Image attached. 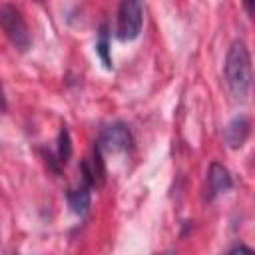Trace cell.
I'll return each instance as SVG.
<instances>
[{
    "instance_id": "obj_1",
    "label": "cell",
    "mask_w": 255,
    "mask_h": 255,
    "mask_svg": "<svg viewBox=\"0 0 255 255\" xmlns=\"http://www.w3.org/2000/svg\"><path fill=\"white\" fill-rule=\"evenodd\" d=\"M223 78H225V86L229 94L233 96V100L243 102L249 94L251 78H253L251 52L243 40L231 42L227 56H225V64H223Z\"/></svg>"
},
{
    "instance_id": "obj_2",
    "label": "cell",
    "mask_w": 255,
    "mask_h": 255,
    "mask_svg": "<svg viewBox=\"0 0 255 255\" xmlns=\"http://www.w3.org/2000/svg\"><path fill=\"white\" fill-rule=\"evenodd\" d=\"M0 28L8 42L18 52H28L32 46V36L28 30V24L22 16V12L14 4H2L0 6Z\"/></svg>"
},
{
    "instance_id": "obj_3",
    "label": "cell",
    "mask_w": 255,
    "mask_h": 255,
    "mask_svg": "<svg viewBox=\"0 0 255 255\" xmlns=\"http://www.w3.org/2000/svg\"><path fill=\"white\" fill-rule=\"evenodd\" d=\"M143 26V0H122L118 8L116 36L122 42H131Z\"/></svg>"
},
{
    "instance_id": "obj_4",
    "label": "cell",
    "mask_w": 255,
    "mask_h": 255,
    "mask_svg": "<svg viewBox=\"0 0 255 255\" xmlns=\"http://www.w3.org/2000/svg\"><path fill=\"white\" fill-rule=\"evenodd\" d=\"M96 143L102 151L118 153V151H126L131 147L133 135H131V129L126 122H114L100 131V137Z\"/></svg>"
},
{
    "instance_id": "obj_5",
    "label": "cell",
    "mask_w": 255,
    "mask_h": 255,
    "mask_svg": "<svg viewBox=\"0 0 255 255\" xmlns=\"http://www.w3.org/2000/svg\"><path fill=\"white\" fill-rule=\"evenodd\" d=\"M233 187V179H231V173L229 169L219 163V161H213L207 169V187H205V199L207 201H213L217 195L229 191Z\"/></svg>"
},
{
    "instance_id": "obj_6",
    "label": "cell",
    "mask_w": 255,
    "mask_h": 255,
    "mask_svg": "<svg viewBox=\"0 0 255 255\" xmlns=\"http://www.w3.org/2000/svg\"><path fill=\"white\" fill-rule=\"evenodd\" d=\"M251 133V120L247 116H235L223 129V139L231 149L243 147Z\"/></svg>"
},
{
    "instance_id": "obj_7",
    "label": "cell",
    "mask_w": 255,
    "mask_h": 255,
    "mask_svg": "<svg viewBox=\"0 0 255 255\" xmlns=\"http://www.w3.org/2000/svg\"><path fill=\"white\" fill-rule=\"evenodd\" d=\"M66 197H68L70 209H72L76 215L84 217V215L90 211V205H92V185L86 183V181H82L78 187L68 189Z\"/></svg>"
},
{
    "instance_id": "obj_8",
    "label": "cell",
    "mask_w": 255,
    "mask_h": 255,
    "mask_svg": "<svg viewBox=\"0 0 255 255\" xmlns=\"http://www.w3.org/2000/svg\"><path fill=\"white\" fill-rule=\"evenodd\" d=\"M96 54H98V58L102 60V64H104V68H106V70H112V68H114L112 54H110V28H108V24H106V22L100 26V32H98Z\"/></svg>"
},
{
    "instance_id": "obj_9",
    "label": "cell",
    "mask_w": 255,
    "mask_h": 255,
    "mask_svg": "<svg viewBox=\"0 0 255 255\" xmlns=\"http://www.w3.org/2000/svg\"><path fill=\"white\" fill-rule=\"evenodd\" d=\"M72 157V137H70V131L66 126L60 128V133H58V151H56V159L58 163L64 167Z\"/></svg>"
},
{
    "instance_id": "obj_10",
    "label": "cell",
    "mask_w": 255,
    "mask_h": 255,
    "mask_svg": "<svg viewBox=\"0 0 255 255\" xmlns=\"http://www.w3.org/2000/svg\"><path fill=\"white\" fill-rule=\"evenodd\" d=\"M239 251H243V253H251V247H247V245H235V247H231L229 249V253H239Z\"/></svg>"
},
{
    "instance_id": "obj_11",
    "label": "cell",
    "mask_w": 255,
    "mask_h": 255,
    "mask_svg": "<svg viewBox=\"0 0 255 255\" xmlns=\"http://www.w3.org/2000/svg\"><path fill=\"white\" fill-rule=\"evenodd\" d=\"M6 110V98H4V90H2V84H0V112Z\"/></svg>"
},
{
    "instance_id": "obj_12",
    "label": "cell",
    "mask_w": 255,
    "mask_h": 255,
    "mask_svg": "<svg viewBox=\"0 0 255 255\" xmlns=\"http://www.w3.org/2000/svg\"><path fill=\"white\" fill-rule=\"evenodd\" d=\"M253 2H255V0H243V4H245V10H247V14H253Z\"/></svg>"
},
{
    "instance_id": "obj_13",
    "label": "cell",
    "mask_w": 255,
    "mask_h": 255,
    "mask_svg": "<svg viewBox=\"0 0 255 255\" xmlns=\"http://www.w3.org/2000/svg\"><path fill=\"white\" fill-rule=\"evenodd\" d=\"M36 2H44V0H36Z\"/></svg>"
}]
</instances>
